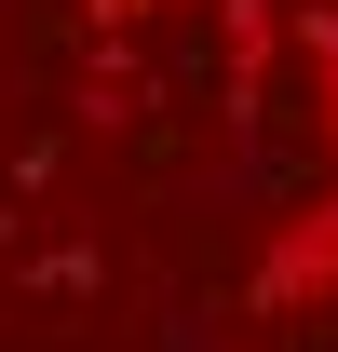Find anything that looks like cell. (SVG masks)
Returning <instances> with one entry per match:
<instances>
[{
  "label": "cell",
  "instance_id": "6da1fadb",
  "mask_svg": "<svg viewBox=\"0 0 338 352\" xmlns=\"http://www.w3.org/2000/svg\"><path fill=\"white\" fill-rule=\"evenodd\" d=\"M311 285H338V190L284 230V244H271V258H257V298H271V311H284V298H311Z\"/></svg>",
  "mask_w": 338,
  "mask_h": 352
},
{
  "label": "cell",
  "instance_id": "3957f363",
  "mask_svg": "<svg viewBox=\"0 0 338 352\" xmlns=\"http://www.w3.org/2000/svg\"><path fill=\"white\" fill-rule=\"evenodd\" d=\"M95 28H109V41H122V28H149V14H163V0H82Z\"/></svg>",
  "mask_w": 338,
  "mask_h": 352
},
{
  "label": "cell",
  "instance_id": "7a4b0ae2",
  "mask_svg": "<svg viewBox=\"0 0 338 352\" xmlns=\"http://www.w3.org/2000/svg\"><path fill=\"white\" fill-rule=\"evenodd\" d=\"M135 109H149V68H135V54L109 41V54L82 68V122H135Z\"/></svg>",
  "mask_w": 338,
  "mask_h": 352
}]
</instances>
